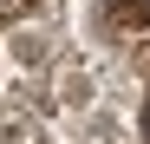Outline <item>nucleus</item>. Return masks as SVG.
<instances>
[{
  "mask_svg": "<svg viewBox=\"0 0 150 144\" xmlns=\"http://www.w3.org/2000/svg\"><path fill=\"white\" fill-rule=\"evenodd\" d=\"M105 13H111L117 33H137V39H144V26H150V0H105Z\"/></svg>",
  "mask_w": 150,
  "mask_h": 144,
  "instance_id": "f257e3e1",
  "label": "nucleus"
},
{
  "mask_svg": "<svg viewBox=\"0 0 150 144\" xmlns=\"http://www.w3.org/2000/svg\"><path fill=\"white\" fill-rule=\"evenodd\" d=\"M131 59H137V72H150V33H144V39L131 46Z\"/></svg>",
  "mask_w": 150,
  "mask_h": 144,
  "instance_id": "f03ea898",
  "label": "nucleus"
},
{
  "mask_svg": "<svg viewBox=\"0 0 150 144\" xmlns=\"http://www.w3.org/2000/svg\"><path fill=\"white\" fill-rule=\"evenodd\" d=\"M144 144H150V92H144Z\"/></svg>",
  "mask_w": 150,
  "mask_h": 144,
  "instance_id": "7ed1b4c3",
  "label": "nucleus"
}]
</instances>
